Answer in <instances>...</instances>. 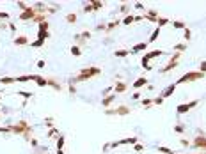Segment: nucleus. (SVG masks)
<instances>
[{
    "label": "nucleus",
    "instance_id": "24",
    "mask_svg": "<svg viewBox=\"0 0 206 154\" xmlns=\"http://www.w3.org/2000/svg\"><path fill=\"white\" fill-rule=\"evenodd\" d=\"M71 55H75V57H80L82 55V46H71Z\"/></svg>",
    "mask_w": 206,
    "mask_h": 154
},
{
    "label": "nucleus",
    "instance_id": "7",
    "mask_svg": "<svg viewBox=\"0 0 206 154\" xmlns=\"http://www.w3.org/2000/svg\"><path fill=\"white\" fill-rule=\"evenodd\" d=\"M178 58H180V53H176L174 52V55L171 57V60H169V64L162 69V73H169V71H172V69H176L178 66H180V62H178Z\"/></svg>",
    "mask_w": 206,
    "mask_h": 154
},
{
    "label": "nucleus",
    "instance_id": "27",
    "mask_svg": "<svg viewBox=\"0 0 206 154\" xmlns=\"http://www.w3.org/2000/svg\"><path fill=\"white\" fill-rule=\"evenodd\" d=\"M128 53H130V50H115L114 55H115V57H126Z\"/></svg>",
    "mask_w": 206,
    "mask_h": 154
},
{
    "label": "nucleus",
    "instance_id": "59",
    "mask_svg": "<svg viewBox=\"0 0 206 154\" xmlns=\"http://www.w3.org/2000/svg\"><path fill=\"white\" fill-rule=\"evenodd\" d=\"M109 149H110V144H105V145H103V153H105V151H109Z\"/></svg>",
    "mask_w": 206,
    "mask_h": 154
},
{
    "label": "nucleus",
    "instance_id": "34",
    "mask_svg": "<svg viewBox=\"0 0 206 154\" xmlns=\"http://www.w3.org/2000/svg\"><path fill=\"white\" fill-rule=\"evenodd\" d=\"M30 46H32V48H41V46H45V41H39V39H36L34 43H30Z\"/></svg>",
    "mask_w": 206,
    "mask_h": 154
},
{
    "label": "nucleus",
    "instance_id": "14",
    "mask_svg": "<svg viewBox=\"0 0 206 154\" xmlns=\"http://www.w3.org/2000/svg\"><path fill=\"white\" fill-rule=\"evenodd\" d=\"M38 75H23V76H14L16 81H36Z\"/></svg>",
    "mask_w": 206,
    "mask_h": 154
},
{
    "label": "nucleus",
    "instance_id": "48",
    "mask_svg": "<svg viewBox=\"0 0 206 154\" xmlns=\"http://www.w3.org/2000/svg\"><path fill=\"white\" fill-rule=\"evenodd\" d=\"M135 9H139V11H144V9H146V5H144L142 2H137V4H135Z\"/></svg>",
    "mask_w": 206,
    "mask_h": 154
},
{
    "label": "nucleus",
    "instance_id": "44",
    "mask_svg": "<svg viewBox=\"0 0 206 154\" xmlns=\"http://www.w3.org/2000/svg\"><path fill=\"white\" fill-rule=\"evenodd\" d=\"M183 37L187 39V41H190V37H192V32H190V28H185V30H183Z\"/></svg>",
    "mask_w": 206,
    "mask_h": 154
},
{
    "label": "nucleus",
    "instance_id": "31",
    "mask_svg": "<svg viewBox=\"0 0 206 154\" xmlns=\"http://www.w3.org/2000/svg\"><path fill=\"white\" fill-rule=\"evenodd\" d=\"M91 5H93V9H94V11H98V9H101V7H103L105 4H103V2H98V0H96V2H91Z\"/></svg>",
    "mask_w": 206,
    "mask_h": 154
},
{
    "label": "nucleus",
    "instance_id": "18",
    "mask_svg": "<svg viewBox=\"0 0 206 154\" xmlns=\"http://www.w3.org/2000/svg\"><path fill=\"white\" fill-rule=\"evenodd\" d=\"M46 80H48V85H50V87H54L55 90H59V92H60V89H62V87H60V83L57 81L55 78H46Z\"/></svg>",
    "mask_w": 206,
    "mask_h": 154
},
{
    "label": "nucleus",
    "instance_id": "32",
    "mask_svg": "<svg viewBox=\"0 0 206 154\" xmlns=\"http://www.w3.org/2000/svg\"><path fill=\"white\" fill-rule=\"evenodd\" d=\"M119 23H121V21H119V19H115V21H112V23H109V25H107V32H110V30H112V28H115V27H117V25H119Z\"/></svg>",
    "mask_w": 206,
    "mask_h": 154
},
{
    "label": "nucleus",
    "instance_id": "41",
    "mask_svg": "<svg viewBox=\"0 0 206 154\" xmlns=\"http://www.w3.org/2000/svg\"><path fill=\"white\" fill-rule=\"evenodd\" d=\"M174 131H176V133H183V131H185V126H183V124H176V126H174Z\"/></svg>",
    "mask_w": 206,
    "mask_h": 154
},
{
    "label": "nucleus",
    "instance_id": "5",
    "mask_svg": "<svg viewBox=\"0 0 206 154\" xmlns=\"http://www.w3.org/2000/svg\"><path fill=\"white\" fill-rule=\"evenodd\" d=\"M197 133H199V135L192 140V145H194V149H201L203 153H206V135H204V131L197 129Z\"/></svg>",
    "mask_w": 206,
    "mask_h": 154
},
{
    "label": "nucleus",
    "instance_id": "45",
    "mask_svg": "<svg viewBox=\"0 0 206 154\" xmlns=\"http://www.w3.org/2000/svg\"><path fill=\"white\" fill-rule=\"evenodd\" d=\"M112 90H114V87H107V89H105V90H103V92H101V96H103V97L110 96V92H112Z\"/></svg>",
    "mask_w": 206,
    "mask_h": 154
},
{
    "label": "nucleus",
    "instance_id": "51",
    "mask_svg": "<svg viewBox=\"0 0 206 154\" xmlns=\"http://www.w3.org/2000/svg\"><path fill=\"white\" fill-rule=\"evenodd\" d=\"M68 90H69V94H75V92H76L75 85H73V83H69V87H68Z\"/></svg>",
    "mask_w": 206,
    "mask_h": 154
},
{
    "label": "nucleus",
    "instance_id": "62",
    "mask_svg": "<svg viewBox=\"0 0 206 154\" xmlns=\"http://www.w3.org/2000/svg\"><path fill=\"white\" fill-rule=\"evenodd\" d=\"M199 154H206V153H199Z\"/></svg>",
    "mask_w": 206,
    "mask_h": 154
},
{
    "label": "nucleus",
    "instance_id": "19",
    "mask_svg": "<svg viewBox=\"0 0 206 154\" xmlns=\"http://www.w3.org/2000/svg\"><path fill=\"white\" fill-rule=\"evenodd\" d=\"M114 99H115V94H110V96L103 97V106H105V108H109V106L114 103Z\"/></svg>",
    "mask_w": 206,
    "mask_h": 154
},
{
    "label": "nucleus",
    "instance_id": "23",
    "mask_svg": "<svg viewBox=\"0 0 206 154\" xmlns=\"http://www.w3.org/2000/svg\"><path fill=\"white\" fill-rule=\"evenodd\" d=\"M167 23H171L169 18H160V16H158V19H156V27H158V28H162V27L167 25Z\"/></svg>",
    "mask_w": 206,
    "mask_h": 154
},
{
    "label": "nucleus",
    "instance_id": "36",
    "mask_svg": "<svg viewBox=\"0 0 206 154\" xmlns=\"http://www.w3.org/2000/svg\"><path fill=\"white\" fill-rule=\"evenodd\" d=\"M93 5H91V2H85L84 4V13H93Z\"/></svg>",
    "mask_w": 206,
    "mask_h": 154
},
{
    "label": "nucleus",
    "instance_id": "15",
    "mask_svg": "<svg viewBox=\"0 0 206 154\" xmlns=\"http://www.w3.org/2000/svg\"><path fill=\"white\" fill-rule=\"evenodd\" d=\"M148 46H149V43H139V44H135V46L131 48L130 52H131V53H139V52H142V50H146Z\"/></svg>",
    "mask_w": 206,
    "mask_h": 154
},
{
    "label": "nucleus",
    "instance_id": "1",
    "mask_svg": "<svg viewBox=\"0 0 206 154\" xmlns=\"http://www.w3.org/2000/svg\"><path fill=\"white\" fill-rule=\"evenodd\" d=\"M101 75V69L100 67H84L80 73H78V76H73V78H69V81L68 83H80V81H87L89 78H93V76H100Z\"/></svg>",
    "mask_w": 206,
    "mask_h": 154
},
{
    "label": "nucleus",
    "instance_id": "8",
    "mask_svg": "<svg viewBox=\"0 0 206 154\" xmlns=\"http://www.w3.org/2000/svg\"><path fill=\"white\" fill-rule=\"evenodd\" d=\"M36 14H38V13H36L34 5H30L27 11H23V13L20 14V19H21V21H29V19H34V18H36Z\"/></svg>",
    "mask_w": 206,
    "mask_h": 154
},
{
    "label": "nucleus",
    "instance_id": "35",
    "mask_svg": "<svg viewBox=\"0 0 206 154\" xmlns=\"http://www.w3.org/2000/svg\"><path fill=\"white\" fill-rule=\"evenodd\" d=\"M48 136H52V138H59V131H57L55 128H52V129H48Z\"/></svg>",
    "mask_w": 206,
    "mask_h": 154
},
{
    "label": "nucleus",
    "instance_id": "11",
    "mask_svg": "<svg viewBox=\"0 0 206 154\" xmlns=\"http://www.w3.org/2000/svg\"><path fill=\"white\" fill-rule=\"evenodd\" d=\"M144 19H146V21H156V19H158V11H155V9H149V11H146V14H144Z\"/></svg>",
    "mask_w": 206,
    "mask_h": 154
},
{
    "label": "nucleus",
    "instance_id": "37",
    "mask_svg": "<svg viewBox=\"0 0 206 154\" xmlns=\"http://www.w3.org/2000/svg\"><path fill=\"white\" fill-rule=\"evenodd\" d=\"M16 5L21 9V13H23V11H27V9L30 7V5H29V4H25V2H16Z\"/></svg>",
    "mask_w": 206,
    "mask_h": 154
},
{
    "label": "nucleus",
    "instance_id": "10",
    "mask_svg": "<svg viewBox=\"0 0 206 154\" xmlns=\"http://www.w3.org/2000/svg\"><path fill=\"white\" fill-rule=\"evenodd\" d=\"M126 89H128V85L125 81H115V85H114V92L115 94H123V92H126Z\"/></svg>",
    "mask_w": 206,
    "mask_h": 154
},
{
    "label": "nucleus",
    "instance_id": "40",
    "mask_svg": "<svg viewBox=\"0 0 206 154\" xmlns=\"http://www.w3.org/2000/svg\"><path fill=\"white\" fill-rule=\"evenodd\" d=\"M128 11H130V4H128V2H125V4H121V13H125V14H126Z\"/></svg>",
    "mask_w": 206,
    "mask_h": 154
},
{
    "label": "nucleus",
    "instance_id": "50",
    "mask_svg": "<svg viewBox=\"0 0 206 154\" xmlns=\"http://www.w3.org/2000/svg\"><path fill=\"white\" fill-rule=\"evenodd\" d=\"M105 114H107V115H115V108H107Z\"/></svg>",
    "mask_w": 206,
    "mask_h": 154
},
{
    "label": "nucleus",
    "instance_id": "39",
    "mask_svg": "<svg viewBox=\"0 0 206 154\" xmlns=\"http://www.w3.org/2000/svg\"><path fill=\"white\" fill-rule=\"evenodd\" d=\"M80 37H82V41H87V39H91V32H89V30H84V32L80 34Z\"/></svg>",
    "mask_w": 206,
    "mask_h": 154
},
{
    "label": "nucleus",
    "instance_id": "9",
    "mask_svg": "<svg viewBox=\"0 0 206 154\" xmlns=\"http://www.w3.org/2000/svg\"><path fill=\"white\" fill-rule=\"evenodd\" d=\"M135 144H137V138H135V136H130V138H123V140H117V142L110 144V149H112V147H117V145H135Z\"/></svg>",
    "mask_w": 206,
    "mask_h": 154
},
{
    "label": "nucleus",
    "instance_id": "54",
    "mask_svg": "<svg viewBox=\"0 0 206 154\" xmlns=\"http://www.w3.org/2000/svg\"><path fill=\"white\" fill-rule=\"evenodd\" d=\"M0 19H9V13H0Z\"/></svg>",
    "mask_w": 206,
    "mask_h": 154
},
{
    "label": "nucleus",
    "instance_id": "38",
    "mask_svg": "<svg viewBox=\"0 0 206 154\" xmlns=\"http://www.w3.org/2000/svg\"><path fill=\"white\" fill-rule=\"evenodd\" d=\"M140 105H142V106H146V108H149V106H153V99H142V101H140Z\"/></svg>",
    "mask_w": 206,
    "mask_h": 154
},
{
    "label": "nucleus",
    "instance_id": "47",
    "mask_svg": "<svg viewBox=\"0 0 206 154\" xmlns=\"http://www.w3.org/2000/svg\"><path fill=\"white\" fill-rule=\"evenodd\" d=\"M153 105H164V97L158 96L156 99H153Z\"/></svg>",
    "mask_w": 206,
    "mask_h": 154
},
{
    "label": "nucleus",
    "instance_id": "2",
    "mask_svg": "<svg viewBox=\"0 0 206 154\" xmlns=\"http://www.w3.org/2000/svg\"><path fill=\"white\" fill-rule=\"evenodd\" d=\"M13 133H14V135H21L25 140H29V142L32 140V135H30V133H32V128H30V124H29L27 120H23V119L18 120V124L13 126Z\"/></svg>",
    "mask_w": 206,
    "mask_h": 154
},
{
    "label": "nucleus",
    "instance_id": "57",
    "mask_svg": "<svg viewBox=\"0 0 206 154\" xmlns=\"http://www.w3.org/2000/svg\"><path fill=\"white\" fill-rule=\"evenodd\" d=\"M181 145H183V147H188V140H185V138H183V140H181Z\"/></svg>",
    "mask_w": 206,
    "mask_h": 154
},
{
    "label": "nucleus",
    "instance_id": "61",
    "mask_svg": "<svg viewBox=\"0 0 206 154\" xmlns=\"http://www.w3.org/2000/svg\"><path fill=\"white\" fill-rule=\"evenodd\" d=\"M38 154H45V153H38Z\"/></svg>",
    "mask_w": 206,
    "mask_h": 154
},
{
    "label": "nucleus",
    "instance_id": "49",
    "mask_svg": "<svg viewBox=\"0 0 206 154\" xmlns=\"http://www.w3.org/2000/svg\"><path fill=\"white\" fill-rule=\"evenodd\" d=\"M199 71L206 75V60H203V62H201V67H199Z\"/></svg>",
    "mask_w": 206,
    "mask_h": 154
},
{
    "label": "nucleus",
    "instance_id": "6",
    "mask_svg": "<svg viewBox=\"0 0 206 154\" xmlns=\"http://www.w3.org/2000/svg\"><path fill=\"white\" fill-rule=\"evenodd\" d=\"M197 105H199V99L188 101V103H183V105H178V106H176V112H178V115H183V114H187L190 110H194Z\"/></svg>",
    "mask_w": 206,
    "mask_h": 154
},
{
    "label": "nucleus",
    "instance_id": "52",
    "mask_svg": "<svg viewBox=\"0 0 206 154\" xmlns=\"http://www.w3.org/2000/svg\"><path fill=\"white\" fill-rule=\"evenodd\" d=\"M96 30H107V25H105V23H100V25L96 27Z\"/></svg>",
    "mask_w": 206,
    "mask_h": 154
},
{
    "label": "nucleus",
    "instance_id": "25",
    "mask_svg": "<svg viewBox=\"0 0 206 154\" xmlns=\"http://www.w3.org/2000/svg\"><path fill=\"white\" fill-rule=\"evenodd\" d=\"M172 50H174L176 53H181V52H185V50H187V46H185L183 43H180V44H174V48H172Z\"/></svg>",
    "mask_w": 206,
    "mask_h": 154
},
{
    "label": "nucleus",
    "instance_id": "13",
    "mask_svg": "<svg viewBox=\"0 0 206 154\" xmlns=\"http://www.w3.org/2000/svg\"><path fill=\"white\" fill-rule=\"evenodd\" d=\"M14 44H16V46H27V44H30V43H29V37H27V36H18V37H14Z\"/></svg>",
    "mask_w": 206,
    "mask_h": 154
},
{
    "label": "nucleus",
    "instance_id": "29",
    "mask_svg": "<svg viewBox=\"0 0 206 154\" xmlns=\"http://www.w3.org/2000/svg\"><path fill=\"white\" fill-rule=\"evenodd\" d=\"M133 21H135V16H133V14H126V18L123 19L125 25H130V23H133Z\"/></svg>",
    "mask_w": 206,
    "mask_h": 154
},
{
    "label": "nucleus",
    "instance_id": "22",
    "mask_svg": "<svg viewBox=\"0 0 206 154\" xmlns=\"http://www.w3.org/2000/svg\"><path fill=\"white\" fill-rule=\"evenodd\" d=\"M64 142H66V136L60 135L57 138V151H62V147H64Z\"/></svg>",
    "mask_w": 206,
    "mask_h": 154
},
{
    "label": "nucleus",
    "instance_id": "3",
    "mask_svg": "<svg viewBox=\"0 0 206 154\" xmlns=\"http://www.w3.org/2000/svg\"><path fill=\"white\" fill-rule=\"evenodd\" d=\"M206 75L204 73H201V71H190L187 75H183L181 78H178V81H176V87L178 85H181V83H190V81H195V80H201V78H204Z\"/></svg>",
    "mask_w": 206,
    "mask_h": 154
},
{
    "label": "nucleus",
    "instance_id": "46",
    "mask_svg": "<svg viewBox=\"0 0 206 154\" xmlns=\"http://www.w3.org/2000/svg\"><path fill=\"white\" fill-rule=\"evenodd\" d=\"M142 149H144V145H142V144H139V142H137V144L133 145V151H135V153H140Z\"/></svg>",
    "mask_w": 206,
    "mask_h": 154
},
{
    "label": "nucleus",
    "instance_id": "58",
    "mask_svg": "<svg viewBox=\"0 0 206 154\" xmlns=\"http://www.w3.org/2000/svg\"><path fill=\"white\" fill-rule=\"evenodd\" d=\"M30 144H32L34 147H38V140H36V138H32V140H30Z\"/></svg>",
    "mask_w": 206,
    "mask_h": 154
},
{
    "label": "nucleus",
    "instance_id": "28",
    "mask_svg": "<svg viewBox=\"0 0 206 154\" xmlns=\"http://www.w3.org/2000/svg\"><path fill=\"white\" fill-rule=\"evenodd\" d=\"M158 34H160V28L156 27V28H155V32L151 34V37H149V43H155V41L158 39Z\"/></svg>",
    "mask_w": 206,
    "mask_h": 154
},
{
    "label": "nucleus",
    "instance_id": "16",
    "mask_svg": "<svg viewBox=\"0 0 206 154\" xmlns=\"http://www.w3.org/2000/svg\"><path fill=\"white\" fill-rule=\"evenodd\" d=\"M128 114H130V108L125 106V105H121V106L115 108V115H128Z\"/></svg>",
    "mask_w": 206,
    "mask_h": 154
},
{
    "label": "nucleus",
    "instance_id": "21",
    "mask_svg": "<svg viewBox=\"0 0 206 154\" xmlns=\"http://www.w3.org/2000/svg\"><path fill=\"white\" fill-rule=\"evenodd\" d=\"M14 81H16V80L13 76H2L0 78V83H2V85H9V83H14Z\"/></svg>",
    "mask_w": 206,
    "mask_h": 154
},
{
    "label": "nucleus",
    "instance_id": "26",
    "mask_svg": "<svg viewBox=\"0 0 206 154\" xmlns=\"http://www.w3.org/2000/svg\"><path fill=\"white\" fill-rule=\"evenodd\" d=\"M171 23H172V27H174V28H181V30H185V28H187L183 21H171Z\"/></svg>",
    "mask_w": 206,
    "mask_h": 154
},
{
    "label": "nucleus",
    "instance_id": "55",
    "mask_svg": "<svg viewBox=\"0 0 206 154\" xmlns=\"http://www.w3.org/2000/svg\"><path fill=\"white\" fill-rule=\"evenodd\" d=\"M38 67H41V69L45 67V60H38Z\"/></svg>",
    "mask_w": 206,
    "mask_h": 154
},
{
    "label": "nucleus",
    "instance_id": "4",
    "mask_svg": "<svg viewBox=\"0 0 206 154\" xmlns=\"http://www.w3.org/2000/svg\"><path fill=\"white\" fill-rule=\"evenodd\" d=\"M162 55H165V52L164 50H153V52H149V53H146L144 57H142V67L146 69V71H149L151 69V64L149 60L155 57H162Z\"/></svg>",
    "mask_w": 206,
    "mask_h": 154
},
{
    "label": "nucleus",
    "instance_id": "56",
    "mask_svg": "<svg viewBox=\"0 0 206 154\" xmlns=\"http://www.w3.org/2000/svg\"><path fill=\"white\" fill-rule=\"evenodd\" d=\"M9 28H11V32H16V27H14V23H9Z\"/></svg>",
    "mask_w": 206,
    "mask_h": 154
},
{
    "label": "nucleus",
    "instance_id": "17",
    "mask_svg": "<svg viewBox=\"0 0 206 154\" xmlns=\"http://www.w3.org/2000/svg\"><path fill=\"white\" fill-rule=\"evenodd\" d=\"M144 85H148L146 76H142V78H139V80H135V81H133V89H140V87H144Z\"/></svg>",
    "mask_w": 206,
    "mask_h": 154
},
{
    "label": "nucleus",
    "instance_id": "43",
    "mask_svg": "<svg viewBox=\"0 0 206 154\" xmlns=\"http://www.w3.org/2000/svg\"><path fill=\"white\" fill-rule=\"evenodd\" d=\"M18 94H20V96H23L25 99H29V97L34 96V92H23V90H18Z\"/></svg>",
    "mask_w": 206,
    "mask_h": 154
},
{
    "label": "nucleus",
    "instance_id": "60",
    "mask_svg": "<svg viewBox=\"0 0 206 154\" xmlns=\"http://www.w3.org/2000/svg\"><path fill=\"white\" fill-rule=\"evenodd\" d=\"M57 154H64V151H57Z\"/></svg>",
    "mask_w": 206,
    "mask_h": 154
},
{
    "label": "nucleus",
    "instance_id": "53",
    "mask_svg": "<svg viewBox=\"0 0 206 154\" xmlns=\"http://www.w3.org/2000/svg\"><path fill=\"white\" fill-rule=\"evenodd\" d=\"M46 126H48L50 129L54 128V122H52V117H48V119H46Z\"/></svg>",
    "mask_w": 206,
    "mask_h": 154
},
{
    "label": "nucleus",
    "instance_id": "42",
    "mask_svg": "<svg viewBox=\"0 0 206 154\" xmlns=\"http://www.w3.org/2000/svg\"><path fill=\"white\" fill-rule=\"evenodd\" d=\"M0 133H13V126H4V128H0Z\"/></svg>",
    "mask_w": 206,
    "mask_h": 154
},
{
    "label": "nucleus",
    "instance_id": "33",
    "mask_svg": "<svg viewBox=\"0 0 206 154\" xmlns=\"http://www.w3.org/2000/svg\"><path fill=\"white\" fill-rule=\"evenodd\" d=\"M66 21H68V23H76V14L69 13V14L66 16Z\"/></svg>",
    "mask_w": 206,
    "mask_h": 154
},
{
    "label": "nucleus",
    "instance_id": "12",
    "mask_svg": "<svg viewBox=\"0 0 206 154\" xmlns=\"http://www.w3.org/2000/svg\"><path fill=\"white\" fill-rule=\"evenodd\" d=\"M174 90H176V83H171V85H169V87L165 89V90H162V94H160V96H162L164 99H165V97L172 96V94H174Z\"/></svg>",
    "mask_w": 206,
    "mask_h": 154
},
{
    "label": "nucleus",
    "instance_id": "30",
    "mask_svg": "<svg viewBox=\"0 0 206 154\" xmlns=\"http://www.w3.org/2000/svg\"><path fill=\"white\" fill-rule=\"evenodd\" d=\"M156 151L158 153H164V154H176L174 151H171L169 147H156Z\"/></svg>",
    "mask_w": 206,
    "mask_h": 154
},
{
    "label": "nucleus",
    "instance_id": "20",
    "mask_svg": "<svg viewBox=\"0 0 206 154\" xmlns=\"http://www.w3.org/2000/svg\"><path fill=\"white\" fill-rule=\"evenodd\" d=\"M36 85L38 87H46L48 85V80L45 76H41V75H38V78H36Z\"/></svg>",
    "mask_w": 206,
    "mask_h": 154
}]
</instances>
